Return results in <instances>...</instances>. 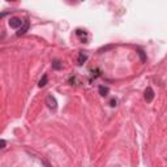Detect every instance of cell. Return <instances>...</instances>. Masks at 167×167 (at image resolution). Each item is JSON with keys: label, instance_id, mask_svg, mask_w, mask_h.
I'll return each mask as SVG.
<instances>
[{"label": "cell", "instance_id": "obj_1", "mask_svg": "<svg viewBox=\"0 0 167 167\" xmlns=\"http://www.w3.org/2000/svg\"><path fill=\"white\" fill-rule=\"evenodd\" d=\"M24 24H25V21H22L21 19H19V17H12V19L9 20V26L12 29L20 30L24 26Z\"/></svg>", "mask_w": 167, "mask_h": 167}, {"label": "cell", "instance_id": "obj_2", "mask_svg": "<svg viewBox=\"0 0 167 167\" xmlns=\"http://www.w3.org/2000/svg\"><path fill=\"white\" fill-rule=\"evenodd\" d=\"M46 103H47V106L51 108V110H55V108L57 107V102H56V99L54 98L52 95H48L47 98H46Z\"/></svg>", "mask_w": 167, "mask_h": 167}, {"label": "cell", "instance_id": "obj_3", "mask_svg": "<svg viewBox=\"0 0 167 167\" xmlns=\"http://www.w3.org/2000/svg\"><path fill=\"white\" fill-rule=\"evenodd\" d=\"M154 98V92L151 87H146V90H145V101L146 102H151Z\"/></svg>", "mask_w": 167, "mask_h": 167}, {"label": "cell", "instance_id": "obj_4", "mask_svg": "<svg viewBox=\"0 0 167 167\" xmlns=\"http://www.w3.org/2000/svg\"><path fill=\"white\" fill-rule=\"evenodd\" d=\"M28 28H29V22L28 21H25V24H24V26L22 28H21L19 32H17V35H21V34H24V33L26 32V30H28Z\"/></svg>", "mask_w": 167, "mask_h": 167}, {"label": "cell", "instance_id": "obj_5", "mask_svg": "<svg viewBox=\"0 0 167 167\" xmlns=\"http://www.w3.org/2000/svg\"><path fill=\"white\" fill-rule=\"evenodd\" d=\"M52 68H55V69H60V68H63V64L59 62V60H55V62L52 63Z\"/></svg>", "mask_w": 167, "mask_h": 167}, {"label": "cell", "instance_id": "obj_6", "mask_svg": "<svg viewBox=\"0 0 167 167\" xmlns=\"http://www.w3.org/2000/svg\"><path fill=\"white\" fill-rule=\"evenodd\" d=\"M99 93H101V95H107V93H108V87L99 86Z\"/></svg>", "mask_w": 167, "mask_h": 167}, {"label": "cell", "instance_id": "obj_7", "mask_svg": "<svg viewBox=\"0 0 167 167\" xmlns=\"http://www.w3.org/2000/svg\"><path fill=\"white\" fill-rule=\"evenodd\" d=\"M86 55H85L84 52H80V57H78V64H82V63L85 62V60H86Z\"/></svg>", "mask_w": 167, "mask_h": 167}, {"label": "cell", "instance_id": "obj_8", "mask_svg": "<svg viewBox=\"0 0 167 167\" xmlns=\"http://www.w3.org/2000/svg\"><path fill=\"white\" fill-rule=\"evenodd\" d=\"M46 84H47V76L44 75L43 77L41 78V81H39V86H41V87H43V86H44V85H46Z\"/></svg>", "mask_w": 167, "mask_h": 167}, {"label": "cell", "instance_id": "obj_9", "mask_svg": "<svg viewBox=\"0 0 167 167\" xmlns=\"http://www.w3.org/2000/svg\"><path fill=\"white\" fill-rule=\"evenodd\" d=\"M0 148L1 149L5 148V140H1V141H0Z\"/></svg>", "mask_w": 167, "mask_h": 167}, {"label": "cell", "instance_id": "obj_10", "mask_svg": "<svg viewBox=\"0 0 167 167\" xmlns=\"http://www.w3.org/2000/svg\"><path fill=\"white\" fill-rule=\"evenodd\" d=\"M116 105V101H111V106H115Z\"/></svg>", "mask_w": 167, "mask_h": 167}]
</instances>
